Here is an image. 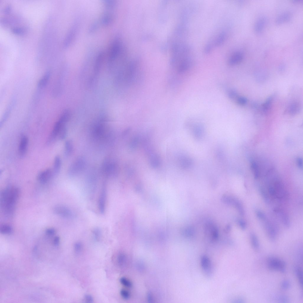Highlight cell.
<instances>
[{
    "instance_id": "3957f363",
    "label": "cell",
    "mask_w": 303,
    "mask_h": 303,
    "mask_svg": "<svg viewBox=\"0 0 303 303\" xmlns=\"http://www.w3.org/2000/svg\"><path fill=\"white\" fill-rule=\"evenodd\" d=\"M269 269L274 271H279L284 273L286 272V263L280 259L274 257H270L267 260Z\"/></svg>"
},
{
    "instance_id": "94428289",
    "label": "cell",
    "mask_w": 303,
    "mask_h": 303,
    "mask_svg": "<svg viewBox=\"0 0 303 303\" xmlns=\"http://www.w3.org/2000/svg\"><path fill=\"white\" fill-rule=\"evenodd\" d=\"M245 300L243 298H239L235 299L233 302L235 303H244L245 302Z\"/></svg>"
},
{
    "instance_id": "1f68e13d",
    "label": "cell",
    "mask_w": 303,
    "mask_h": 303,
    "mask_svg": "<svg viewBox=\"0 0 303 303\" xmlns=\"http://www.w3.org/2000/svg\"><path fill=\"white\" fill-rule=\"evenodd\" d=\"M0 232L3 234H10L12 233L13 228L10 225L6 224L3 225L0 228Z\"/></svg>"
},
{
    "instance_id": "4316f807",
    "label": "cell",
    "mask_w": 303,
    "mask_h": 303,
    "mask_svg": "<svg viewBox=\"0 0 303 303\" xmlns=\"http://www.w3.org/2000/svg\"><path fill=\"white\" fill-rule=\"evenodd\" d=\"M294 272L299 280V284L302 289L303 288V274L302 270L298 266L294 268Z\"/></svg>"
},
{
    "instance_id": "db71d44e",
    "label": "cell",
    "mask_w": 303,
    "mask_h": 303,
    "mask_svg": "<svg viewBox=\"0 0 303 303\" xmlns=\"http://www.w3.org/2000/svg\"><path fill=\"white\" fill-rule=\"evenodd\" d=\"M125 256L123 254H120L118 258V262L119 265H122L123 264L125 261Z\"/></svg>"
},
{
    "instance_id": "836d02e7",
    "label": "cell",
    "mask_w": 303,
    "mask_h": 303,
    "mask_svg": "<svg viewBox=\"0 0 303 303\" xmlns=\"http://www.w3.org/2000/svg\"><path fill=\"white\" fill-rule=\"evenodd\" d=\"M93 234L94 239L98 241L101 239L102 236V232L100 228H96L93 229Z\"/></svg>"
},
{
    "instance_id": "681fc988",
    "label": "cell",
    "mask_w": 303,
    "mask_h": 303,
    "mask_svg": "<svg viewBox=\"0 0 303 303\" xmlns=\"http://www.w3.org/2000/svg\"><path fill=\"white\" fill-rule=\"evenodd\" d=\"M120 293L121 296L124 299H127L129 298L130 294L128 291L122 289L120 291Z\"/></svg>"
},
{
    "instance_id": "9a60e30c",
    "label": "cell",
    "mask_w": 303,
    "mask_h": 303,
    "mask_svg": "<svg viewBox=\"0 0 303 303\" xmlns=\"http://www.w3.org/2000/svg\"><path fill=\"white\" fill-rule=\"evenodd\" d=\"M264 221L265 222V226L266 231L270 239L272 241H274L276 237V233L275 230L272 224L267 221V219Z\"/></svg>"
},
{
    "instance_id": "7a4b0ae2",
    "label": "cell",
    "mask_w": 303,
    "mask_h": 303,
    "mask_svg": "<svg viewBox=\"0 0 303 303\" xmlns=\"http://www.w3.org/2000/svg\"><path fill=\"white\" fill-rule=\"evenodd\" d=\"M71 115V112L68 109L66 110L63 112L54 126L51 134L48 140L47 143L48 144L53 142L58 137L60 130L66 126V124L69 120Z\"/></svg>"
},
{
    "instance_id": "5bb4252c",
    "label": "cell",
    "mask_w": 303,
    "mask_h": 303,
    "mask_svg": "<svg viewBox=\"0 0 303 303\" xmlns=\"http://www.w3.org/2000/svg\"><path fill=\"white\" fill-rule=\"evenodd\" d=\"M104 57V53L103 52H100L97 56L94 66V72L95 75H97L99 72Z\"/></svg>"
},
{
    "instance_id": "680465c9",
    "label": "cell",
    "mask_w": 303,
    "mask_h": 303,
    "mask_svg": "<svg viewBox=\"0 0 303 303\" xmlns=\"http://www.w3.org/2000/svg\"><path fill=\"white\" fill-rule=\"evenodd\" d=\"M60 239L59 237L56 236L53 240V244L56 246H58L60 243Z\"/></svg>"
},
{
    "instance_id": "9f6ffc18",
    "label": "cell",
    "mask_w": 303,
    "mask_h": 303,
    "mask_svg": "<svg viewBox=\"0 0 303 303\" xmlns=\"http://www.w3.org/2000/svg\"><path fill=\"white\" fill-rule=\"evenodd\" d=\"M85 300L87 302L91 303L93 302V298L90 295H86L85 296Z\"/></svg>"
},
{
    "instance_id": "d590c367",
    "label": "cell",
    "mask_w": 303,
    "mask_h": 303,
    "mask_svg": "<svg viewBox=\"0 0 303 303\" xmlns=\"http://www.w3.org/2000/svg\"><path fill=\"white\" fill-rule=\"evenodd\" d=\"M103 1L106 7L109 9H113L116 5V3L113 0H104Z\"/></svg>"
},
{
    "instance_id": "f1b7e54d",
    "label": "cell",
    "mask_w": 303,
    "mask_h": 303,
    "mask_svg": "<svg viewBox=\"0 0 303 303\" xmlns=\"http://www.w3.org/2000/svg\"><path fill=\"white\" fill-rule=\"evenodd\" d=\"M290 18V16L289 14L285 13L278 16L276 19V22L277 24H281L288 21Z\"/></svg>"
},
{
    "instance_id": "ffe728a7",
    "label": "cell",
    "mask_w": 303,
    "mask_h": 303,
    "mask_svg": "<svg viewBox=\"0 0 303 303\" xmlns=\"http://www.w3.org/2000/svg\"><path fill=\"white\" fill-rule=\"evenodd\" d=\"M179 164L181 168L186 169L189 168L192 165L191 160L184 156H181L179 159Z\"/></svg>"
},
{
    "instance_id": "be15d7a7",
    "label": "cell",
    "mask_w": 303,
    "mask_h": 303,
    "mask_svg": "<svg viewBox=\"0 0 303 303\" xmlns=\"http://www.w3.org/2000/svg\"><path fill=\"white\" fill-rule=\"evenodd\" d=\"M130 130V128H128L126 129L123 133V136H125L127 135L129 132Z\"/></svg>"
},
{
    "instance_id": "6da1fadb",
    "label": "cell",
    "mask_w": 303,
    "mask_h": 303,
    "mask_svg": "<svg viewBox=\"0 0 303 303\" xmlns=\"http://www.w3.org/2000/svg\"><path fill=\"white\" fill-rule=\"evenodd\" d=\"M20 194V190L16 187H9L3 191L1 194V207L5 215L8 216L13 213Z\"/></svg>"
},
{
    "instance_id": "4fadbf2b",
    "label": "cell",
    "mask_w": 303,
    "mask_h": 303,
    "mask_svg": "<svg viewBox=\"0 0 303 303\" xmlns=\"http://www.w3.org/2000/svg\"><path fill=\"white\" fill-rule=\"evenodd\" d=\"M243 58V54L240 51L234 53L228 59V64L229 66H233L240 63Z\"/></svg>"
},
{
    "instance_id": "cb8c5ba5",
    "label": "cell",
    "mask_w": 303,
    "mask_h": 303,
    "mask_svg": "<svg viewBox=\"0 0 303 303\" xmlns=\"http://www.w3.org/2000/svg\"><path fill=\"white\" fill-rule=\"evenodd\" d=\"M250 238L253 248L256 250H258L259 248L260 245L257 236L255 234L252 233L250 234Z\"/></svg>"
},
{
    "instance_id": "e575fe53",
    "label": "cell",
    "mask_w": 303,
    "mask_h": 303,
    "mask_svg": "<svg viewBox=\"0 0 303 303\" xmlns=\"http://www.w3.org/2000/svg\"><path fill=\"white\" fill-rule=\"evenodd\" d=\"M259 190L261 195L263 198L265 202L267 203H269V199L267 193L264 189L263 187H259Z\"/></svg>"
},
{
    "instance_id": "f35d334b",
    "label": "cell",
    "mask_w": 303,
    "mask_h": 303,
    "mask_svg": "<svg viewBox=\"0 0 303 303\" xmlns=\"http://www.w3.org/2000/svg\"><path fill=\"white\" fill-rule=\"evenodd\" d=\"M67 134V129L66 126L63 127L59 133L58 137L59 139L63 140L65 139Z\"/></svg>"
},
{
    "instance_id": "ee69618b",
    "label": "cell",
    "mask_w": 303,
    "mask_h": 303,
    "mask_svg": "<svg viewBox=\"0 0 303 303\" xmlns=\"http://www.w3.org/2000/svg\"><path fill=\"white\" fill-rule=\"evenodd\" d=\"M213 47L212 44L210 43H208L206 45L204 48V53L206 54H209L211 52Z\"/></svg>"
},
{
    "instance_id": "f6af8a7d",
    "label": "cell",
    "mask_w": 303,
    "mask_h": 303,
    "mask_svg": "<svg viewBox=\"0 0 303 303\" xmlns=\"http://www.w3.org/2000/svg\"><path fill=\"white\" fill-rule=\"evenodd\" d=\"M120 281L121 283L126 287H130L131 286L132 284L131 282L126 278H121Z\"/></svg>"
},
{
    "instance_id": "d4e9b609",
    "label": "cell",
    "mask_w": 303,
    "mask_h": 303,
    "mask_svg": "<svg viewBox=\"0 0 303 303\" xmlns=\"http://www.w3.org/2000/svg\"><path fill=\"white\" fill-rule=\"evenodd\" d=\"M73 144L70 140L67 141L65 145V154L66 156H69L72 154L73 151Z\"/></svg>"
},
{
    "instance_id": "7402d4cb",
    "label": "cell",
    "mask_w": 303,
    "mask_h": 303,
    "mask_svg": "<svg viewBox=\"0 0 303 303\" xmlns=\"http://www.w3.org/2000/svg\"><path fill=\"white\" fill-rule=\"evenodd\" d=\"M51 76V72L47 71L42 77L40 79L38 83V86L39 88H42L44 87L49 81Z\"/></svg>"
},
{
    "instance_id": "30bf717a",
    "label": "cell",
    "mask_w": 303,
    "mask_h": 303,
    "mask_svg": "<svg viewBox=\"0 0 303 303\" xmlns=\"http://www.w3.org/2000/svg\"><path fill=\"white\" fill-rule=\"evenodd\" d=\"M107 196V189L105 184H104L100 194L98 202L99 210L101 213L104 214L105 211Z\"/></svg>"
},
{
    "instance_id": "4dcf8cb0",
    "label": "cell",
    "mask_w": 303,
    "mask_h": 303,
    "mask_svg": "<svg viewBox=\"0 0 303 303\" xmlns=\"http://www.w3.org/2000/svg\"><path fill=\"white\" fill-rule=\"evenodd\" d=\"M251 168L254 173V178L256 179L259 178L260 174L258 166L254 161H252L251 164Z\"/></svg>"
},
{
    "instance_id": "d6a6232c",
    "label": "cell",
    "mask_w": 303,
    "mask_h": 303,
    "mask_svg": "<svg viewBox=\"0 0 303 303\" xmlns=\"http://www.w3.org/2000/svg\"><path fill=\"white\" fill-rule=\"evenodd\" d=\"M234 206L240 214L241 216H243L245 214V211L243 207L240 202L236 199Z\"/></svg>"
},
{
    "instance_id": "60d3db41",
    "label": "cell",
    "mask_w": 303,
    "mask_h": 303,
    "mask_svg": "<svg viewBox=\"0 0 303 303\" xmlns=\"http://www.w3.org/2000/svg\"><path fill=\"white\" fill-rule=\"evenodd\" d=\"M11 31L13 33L18 34L21 35L25 33V30L23 28L21 27H16L12 29Z\"/></svg>"
},
{
    "instance_id": "b9f144b4",
    "label": "cell",
    "mask_w": 303,
    "mask_h": 303,
    "mask_svg": "<svg viewBox=\"0 0 303 303\" xmlns=\"http://www.w3.org/2000/svg\"><path fill=\"white\" fill-rule=\"evenodd\" d=\"M228 95L229 98L232 99L237 98V93L236 91L234 90H229L228 92Z\"/></svg>"
},
{
    "instance_id": "d6986e66",
    "label": "cell",
    "mask_w": 303,
    "mask_h": 303,
    "mask_svg": "<svg viewBox=\"0 0 303 303\" xmlns=\"http://www.w3.org/2000/svg\"><path fill=\"white\" fill-rule=\"evenodd\" d=\"M266 19L264 17H262L259 18L256 22L254 29L257 33H260L263 29L266 23Z\"/></svg>"
},
{
    "instance_id": "44dd1931",
    "label": "cell",
    "mask_w": 303,
    "mask_h": 303,
    "mask_svg": "<svg viewBox=\"0 0 303 303\" xmlns=\"http://www.w3.org/2000/svg\"><path fill=\"white\" fill-rule=\"evenodd\" d=\"M62 160L60 157L56 156L55 158L53 165V172L54 175L58 174L62 166Z\"/></svg>"
},
{
    "instance_id": "603a6c76",
    "label": "cell",
    "mask_w": 303,
    "mask_h": 303,
    "mask_svg": "<svg viewBox=\"0 0 303 303\" xmlns=\"http://www.w3.org/2000/svg\"><path fill=\"white\" fill-rule=\"evenodd\" d=\"M278 212L284 226L286 228H289L290 222L288 215L285 212L282 211Z\"/></svg>"
},
{
    "instance_id": "f907efd6",
    "label": "cell",
    "mask_w": 303,
    "mask_h": 303,
    "mask_svg": "<svg viewBox=\"0 0 303 303\" xmlns=\"http://www.w3.org/2000/svg\"><path fill=\"white\" fill-rule=\"evenodd\" d=\"M98 26V22H95L94 23L90 26L89 30V32L90 33L94 32L97 29Z\"/></svg>"
},
{
    "instance_id": "ac0fdd59",
    "label": "cell",
    "mask_w": 303,
    "mask_h": 303,
    "mask_svg": "<svg viewBox=\"0 0 303 303\" xmlns=\"http://www.w3.org/2000/svg\"><path fill=\"white\" fill-rule=\"evenodd\" d=\"M161 159L160 156L157 154H152L150 157V163L153 168H156L160 166Z\"/></svg>"
},
{
    "instance_id": "5b68a950",
    "label": "cell",
    "mask_w": 303,
    "mask_h": 303,
    "mask_svg": "<svg viewBox=\"0 0 303 303\" xmlns=\"http://www.w3.org/2000/svg\"><path fill=\"white\" fill-rule=\"evenodd\" d=\"M86 161L82 157H80L73 163L70 167L68 174L71 176H75L81 173L86 167Z\"/></svg>"
},
{
    "instance_id": "816d5d0a",
    "label": "cell",
    "mask_w": 303,
    "mask_h": 303,
    "mask_svg": "<svg viewBox=\"0 0 303 303\" xmlns=\"http://www.w3.org/2000/svg\"><path fill=\"white\" fill-rule=\"evenodd\" d=\"M82 248V245L80 242H77L74 246L75 250L77 253L80 252L81 251Z\"/></svg>"
},
{
    "instance_id": "277c9868",
    "label": "cell",
    "mask_w": 303,
    "mask_h": 303,
    "mask_svg": "<svg viewBox=\"0 0 303 303\" xmlns=\"http://www.w3.org/2000/svg\"><path fill=\"white\" fill-rule=\"evenodd\" d=\"M103 173L107 176H114L117 175L118 169L117 164L110 159H106L102 166Z\"/></svg>"
},
{
    "instance_id": "74e56055",
    "label": "cell",
    "mask_w": 303,
    "mask_h": 303,
    "mask_svg": "<svg viewBox=\"0 0 303 303\" xmlns=\"http://www.w3.org/2000/svg\"><path fill=\"white\" fill-rule=\"evenodd\" d=\"M184 235L187 237H191L194 234V230L192 227H189L184 229Z\"/></svg>"
},
{
    "instance_id": "c3c4849f",
    "label": "cell",
    "mask_w": 303,
    "mask_h": 303,
    "mask_svg": "<svg viewBox=\"0 0 303 303\" xmlns=\"http://www.w3.org/2000/svg\"><path fill=\"white\" fill-rule=\"evenodd\" d=\"M281 286L283 289L287 290L290 287V283L289 281L285 280L282 282Z\"/></svg>"
},
{
    "instance_id": "8fae6325",
    "label": "cell",
    "mask_w": 303,
    "mask_h": 303,
    "mask_svg": "<svg viewBox=\"0 0 303 303\" xmlns=\"http://www.w3.org/2000/svg\"><path fill=\"white\" fill-rule=\"evenodd\" d=\"M54 175L53 172L50 169H48L40 173L38 179L40 183L45 184L49 181Z\"/></svg>"
},
{
    "instance_id": "91938a15",
    "label": "cell",
    "mask_w": 303,
    "mask_h": 303,
    "mask_svg": "<svg viewBox=\"0 0 303 303\" xmlns=\"http://www.w3.org/2000/svg\"><path fill=\"white\" fill-rule=\"evenodd\" d=\"M11 10V7L10 5H8L5 7L4 10V13L5 14H9Z\"/></svg>"
},
{
    "instance_id": "83f0119b",
    "label": "cell",
    "mask_w": 303,
    "mask_h": 303,
    "mask_svg": "<svg viewBox=\"0 0 303 303\" xmlns=\"http://www.w3.org/2000/svg\"><path fill=\"white\" fill-rule=\"evenodd\" d=\"M273 99V96L270 97L263 104L262 111L264 113H267L270 109Z\"/></svg>"
},
{
    "instance_id": "f5cc1de1",
    "label": "cell",
    "mask_w": 303,
    "mask_h": 303,
    "mask_svg": "<svg viewBox=\"0 0 303 303\" xmlns=\"http://www.w3.org/2000/svg\"><path fill=\"white\" fill-rule=\"evenodd\" d=\"M238 224L241 228L243 230H245L246 227V222L242 220H239L237 221Z\"/></svg>"
},
{
    "instance_id": "11a10c76",
    "label": "cell",
    "mask_w": 303,
    "mask_h": 303,
    "mask_svg": "<svg viewBox=\"0 0 303 303\" xmlns=\"http://www.w3.org/2000/svg\"><path fill=\"white\" fill-rule=\"evenodd\" d=\"M55 230L53 228H49L47 229L46 231V233L48 235H53L55 234Z\"/></svg>"
},
{
    "instance_id": "52a82bcc",
    "label": "cell",
    "mask_w": 303,
    "mask_h": 303,
    "mask_svg": "<svg viewBox=\"0 0 303 303\" xmlns=\"http://www.w3.org/2000/svg\"><path fill=\"white\" fill-rule=\"evenodd\" d=\"M53 211L55 214L65 219H72L75 217L73 212L64 205H57L55 206L53 208Z\"/></svg>"
},
{
    "instance_id": "bcb514c9",
    "label": "cell",
    "mask_w": 303,
    "mask_h": 303,
    "mask_svg": "<svg viewBox=\"0 0 303 303\" xmlns=\"http://www.w3.org/2000/svg\"><path fill=\"white\" fill-rule=\"evenodd\" d=\"M277 300L278 302L280 303H288L289 301L288 298L284 295L279 296Z\"/></svg>"
},
{
    "instance_id": "e0dca14e",
    "label": "cell",
    "mask_w": 303,
    "mask_h": 303,
    "mask_svg": "<svg viewBox=\"0 0 303 303\" xmlns=\"http://www.w3.org/2000/svg\"><path fill=\"white\" fill-rule=\"evenodd\" d=\"M226 36L227 34L225 31L221 32L215 40L213 44L214 46L218 47L222 45L225 41Z\"/></svg>"
},
{
    "instance_id": "ab89813d",
    "label": "cell",
    "mask_w": 303,
    "mask_h": 303,
    "mask_svg": "<svg viewBox=\"0 0 303 303\" xmlns=\"http://www.w3.org/2000/svg\"><path fill=\"white\" fill-rule=\"evenodd\" d=\"M194 131H195V135L197 137H201L202 135L203 132L202 127L200 126H197L195 127L194 129Z\"/></svg>"
},
{
    "instance_id": "ba28073f",
    "label": "cell",
    "mask_w": 303,
    "mask_h": 303,
    "mask_svg": "<svg viewBox=\"0 0 303 303\" xmlns=\"http://www.w3.org/2000/svg\"><path fill=\"white\" fill-rule=\"evenodd\" d=\"M120 44L119 41H116L113 43L110 52L109 61L110 64H112L117 58L120 50Z\"/></svg>"
},
{
    "instance_id": "9c48e42d",
    "label": "cell",
    "mask_w": 303,
    "mask_h": 303,
    "mask_svg": "<svg viewBox=\"0 0 303 303\" xmlns=\"http://www.w3.org/2000/svg\"><path fill=\"white\" fill-rule=\"evenodd\" d=\"M206 232L209 236L212 242L216 241L219 238V233L216 227L211 223H208L206 225Z\"/></svg>"
},
{
    "instance_id": "8d00e7d4",
    "label": "cell",
    "mask_w": 303,
    "mask_h": 303,
    "mask_svg": "<svg viewBox=\"0 0 303 303\" xmlns=\"http://www.w3.org/2000/svg\"><path fill=\"white\" fill-rule=\"evenodd\" d=\"M139 142L138 137H135L133 138L130 144V148L132 150L135 149L137 147Z\"/></svg>"
},
{
    "instance_id": "f546056e",
    "label": "cell",
    "mask_w": 303,
    "mask_h": 303,
    "mask_svg": "<svg viewBox=\"0 0 303 303\" xmlns=\"http://www.w3.org/2000/svg\"><path fill=\"white\" fill-rule=\"evenodd\" d=\"M112 16L111 14H105L102 18V23L104 26H108L112 23Z\"/></svg>"
},
{
    "instance_id": "484cf974",
    "label": "cell",
    "mask_w": 303,
    "mask_h": 303,
    "mask_svg": "<svg viewBox=\"0 0 303 303\" xmlns=\"http://www.w3.org/2000/svg\"><path fill=\"white\" fill-rule=\"evenodd\" d=\"M300 110V107L298 103H294L291 104L288 109L289 112L291 115H295L298 114Z\"/></svg>"
},
{
    "instance_id": "7bdbcfd3",
    "label": "cell",
    "mask_w": 303,
    "mask_h": 303,
    "mask_svg": "<svg viewBox=\"0 0 303 303\" xmlns=\"http://www.w3.org/2000/svg\"><path fill=\"white\" fill-rule=\"evenodd\" d=\"M256 213L258 218L261 220L264 221L267 219L265 215L262 211L260 210H257Z\"/></svg>"
},
{
    "instance_id": "7c38bea8",
    "label": "cell",
    "mask_w": 303,
    "mask_h": 303,
    "mask_svg": "<svg viewBox=\"0 0 303 303\" xmlns=\"http://www.w3.org/2000/svg\"><path fill=\"white\" fill-rule=\"evenodd\" d=\"M29 143L28 137L26 136H23L21 137L18 148V153L21 157L25 155L27 151Z\"/></svg>"
},
{
    "instance_id": "2e32d148",
    "label": "cell",
    "mask_w": 303,
    "mask_h": 303,
    "mask_svg": "<svg viewBox=\"0 0 303 303\" xmlns=\"http://www.w3.org/2000/svg\"><path fill=\"white\" fill-rule=\"evenodd\" d=\"M76 31V26H74L68 32L64 42V46L65 48H67L70 44L72 40L74 38Z\"/></svg>"
},
{
    "instance_id": "6f0895ef",
    "label": "cell",
    "mask_w": 303,
    "mask_h": 303,
    "mask_svg": "<svg viewBox=\"0 0 303 303\" xmlns=\"http://www.w3.org/2000/svg\"><path fill=\"white\" fill-rule=\"evenodd\" d=\"M297 163L298 167L302 169L303 163L302 159L300 157L298 158L297 160Z\"/></svg>"
},
{
    "instance_id": "6125c7cd",
    "label": "cell",
    "mask_w": 303,
    "mask_h": 303,
    "mask_svg": "<svg viewBox=\"0 0 303 303\" xmlns=\"http://www.w3.org/2000/svg\"><path fill=\"white\" fill-rule=\"evenodd\" d=\"M230 229H231V226L228 225L224 230L225 233H228L230 231Z\"/></svg>"
},
{
    "instance_id": "7dc6e473",
    "label": "cell",
    "mask_w": 303,
    "mask_h": 303,
    "mask_svg": "<svg viewBox=\"0 0 303 303\" xmlns=\"http://www.w3.org/2000/svg\"><path fill=\"white\" fill-rule=\"evenodd\" d=\"M237 98V102L240 105H244L247 103V99L243 97H239Z\"/></svg>"
},
{
    "instance_id": "8992f818",
    "label": "cell",
    "mask_w": 303,
    "mask_h": 303,
    "mask_svg": "<svg viewBox=\"0 0 303 303\" xmlns=\"http://www.w3.org/2000/svg\"><path fill=\"white\" fill-rule=\"evenodd\" d=\"M200 264L203 273L206 277L210 278L213 275V268L211 261L209 258L205 255L200 259Z\"/></svg>"
}]
</instances>
